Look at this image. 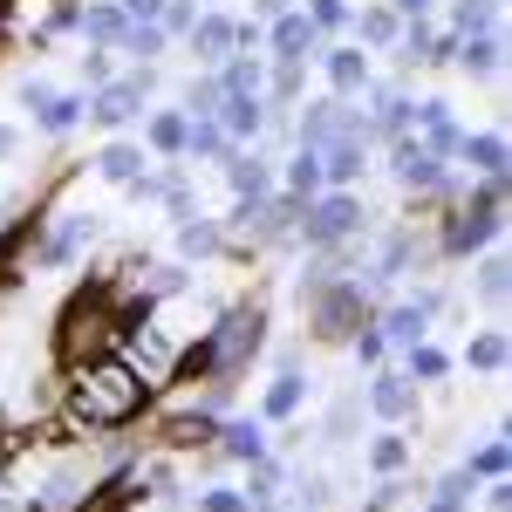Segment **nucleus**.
Listing matches in <instances>:
<instances>
[{
  "mask_svg": "<svg viewBox=\"0 0 512 512\" xmlns=\"http://www.w3.org/2000/svg\"><path fill=\"white\" fill-rule=\"evenodd\" d=\"M144 396H151V383L130 362H89L76 383V417H89V424H130L144 410Z\"/></svg>",
  "mask_w": 512,
  "mask_h": 512,
  "instance_id": "nucleus-1",
  "label": "nucleus"
},
{
  "mask_svg": "<svg viewBox=\"0 0 512 512\" xmlns=\"http://www.w3.org/2000/svg\"><path fill=\"white\" fill-rule=\"evenodd\" d=\"M110 328H117V321H110V308H103V294H76V301H69V315H62V355L82 362V355L96 349Z\"/></svg>",
  "mask_w": 512,
  "mask_h": 512,
  "instance_id": "nucleus-2",
  "label": "nucleus"
},
{
  "mask_svg": "<svg viewBox=\"0 0 512 512\" xmlns=\"http://www.w3.org/2000/svg\"><path fill=\"white\" fill-rule=\"evenodd\" d=\"M355 328H362V287H335V294H321V308H315V335H321V342H349Z\"/></svg>",
  "mask_w": 512,
  "mask_h": 512,
  "instance_id": "nucleus-3",
  "label": "nucleus"
},
{
  "mask_svg": "<svg viewBox=\"0 0 512 512\" xmlns=\"http://www.w3.org/2000/svg\"><path fill=\"white\" fill-rule=\"evenodd\" d=\"M499 233V178H485V192H478V205L451 226V246L458 253H472V246H485V239Z\"/></svg>",
  "mask_w": 512,
  "mask_h": 512,
  "instance_id": "nucleus-4",
  "label": "nucleus"
},
{
  "mask_svg": "<svg viewBox=\"0 0 512 512\" xmlns=\"http://www.w3.org/2000/svg\"><path fill=\"white\" fill-rule=\"evenodd\" d=\"M246 349H260V315H226V328H219V342H212V369H239L246 362Z\"/></svg>",
  "mask_w": 512,
  "mask_h": 512,
  "instance_id": "nucleus-5",
  "label": "nucleus"
},
{
  "mask_svg": "<svg viewBox=\"0 0 512 512\" xmlns=\"http://www.w3.org/2000/svg\"><path fill=\"white\" fill-rule=\"evenodd\" d=\"M355 233V198H321V205H308V239L315 246H335V239Z\"/></svg>",
  "mask_w": 512,
  "mask_h": 512,
  "instance_id": "nucleus-6",
  "label": "nucleus"
},
{
  "mask_svg": "<svg viewBox=\"0 0 512 512\" xmlns=\"http://www.w3.org/2000/svg\"><path fill=\"white\" fill-rule=\"evenodd\" d=\"M137 103H144V82H110V89L96 96V117H103V123H130V117H137Z\"/></svg>",
  "mask_w": 512,
  "mask_h": 512,
  "instance_id": "nucleus-7",
  "label": "nucleus"
},
{
  "mask_svg": "<svg viewBox=\"0 0 512 512\" xmlns=\"http://www.w3.org/2000/svg\"><path fill=\"white\" fill-rule=\"evenodd\" d=\"M396 178H403V185H437V151H424V144H396Z\"/></svg>",
  "mask_w": 512,
  "mask_h": 512,
  "instance_id": "nucleus-8",
  "label": "nucleus"
},
{
  "mask_svg": "<svg viewBox=\"0 0 512 512\" xmlns=\"http://www.w3.org/2000/svg\"><path fill=\"white\" fill-rule=\"evenodd\" d=\"M355 171H362V137H335V144H328V158H321V178L349 185Z\"/></svg>",
  "mask_w": 512,
  "mask_h": 512,
  "instance_id": "nucleus-9",
  "label": "nucleus"
},
{
  "mask_svg": "<svg viewBox=\"0 0 512 512\" xmlns=\"http://www.w3.org/2000/svg\"><path fill=\"white\" fill-rule=\"evenodd\" d=\"M274 48L287 55V62H301V48H315V21H308V14H280Z\"/></svg>",
  "mask_w": 512,
  "mask_h": 512,
  "instance_id": "nucleus-10",
  "label": "nucleus"
},
{
  "mask_svg": "<svg viewBox=\"0 0 512 512\" xmlns=\"http://www.w3.org/2000/svg\"><path fill=\"white\" fill-rule=\"evenodd\" d=\"M458 62H465V76H492L499 62H506V48L492 35H465V48H458Z\"/></svg>",
  "mask_w": 512,
  "mask_h": 512,
  "instance_id": "nucleus-11",
  "label": "nucleus"
},
{
  "mask_svg": "<svg viewBox=\"0 0 512 512\" xmlns=\"http://www.w3.org/2000/svg\"><path fill=\"white\" fill-rule=\"evenodd\" d=\"M192 41H198V55H205V62H226V48L239 41V28H233V21H198Z\"/></svg>",
  "mask_w": 512,
  "mask_h": 512,
  "instance_id": "nucleus-12",
  "label": "nucleus"
},
{
  "mask_svg": "<svg viewBox=\"0 0 512 512\" xmlns=\"http://www.w3.org/2000/svg\"><path fill=\"white\" fill-rule=\"evenodd\" d=\"M424 315H431V301H417V308H390V315H383V342H417V335H424Z\"/></svg>",
  "mask_w": 512,
  "mask_h": 512,
  "instance_id": "nucleus-13",
  "label": "nucleus"
},
{
  "mask_svg": "<svg viewBox=\"0 0 512 512\" xmlns=\"http://www.w3.org/2000/svg\"><path fill=\"white\" fill-rule=\"evenodd\" d=\"M458 151H465V158H472L485 178H506V144H499V137H465Z\"/></svg>",
  "mask_w": 512,
  "mask_h": 512,
  "instance_id": "nucleus-14",
  "label": "nucleus"
},
{
  "mask_svg": "<svg viewBox=\"0 0 512 512\" xmlns=\"http://www.w3.org/2000/svg\"><path fill=\"white\" fill-rule=\"evenodd\" d=\"M328 76H335V89L349 96V89H362V82H369V62H362L355 48H335V55H328Z\"/></svg>",
  "mask_w": 512,
  "mask_h": 512,
  "instance_id": "nucleus-15",
  "label": "nucleus"
},
{
  "mask_svg": "<svg viewBox=\"0 0 512 512\" xmlns=\"http://www.w3.org/2000/svg\"><path fill=\"white\" fill-rule=\"evenodd\" d=\"M369 403H376L383 417H403V410H410V383H403V376H376V390H369Z\"/></svg>",
  "mask_w": 512,
  "mask_h": 512,
  "instance_id": "nucleus-16",
  "label": "nucleus"
},
{
  "mask_svg": "<svg viewBox=\"0 0 512 512\" xmlns=\"http://www.w3.org/2000/svg\"><path fill=\"white\" fill-rule=\"evenodd\" d=\"M96 164H103V178H117V185H137V171H144V158H137L130 144H110Z\"/></svg>",
  "mask_w": 512,
  "mask_h": 512,
  "instance_id": "nucleus-17",
  "label": "nucleus"
},
{
  "mask_svg": "<svg viewBox=\"0 0 512 512\" xmlns=\"http://www.w3.org/2000/svg\"><path fill=\"white\" fill-rule=\"evenodd\" d=\"M185 151H192V158H219V151H226V130L212 117H198L192 130H185Z\"/></svg>",
  "mask_w": 512,
  "mask_h": 512,
  "instance_id": "nucleus-18",
  "label": "nucleus"
},
{
  "mask_svg": "<svg viewBox=\"0 0 512 512\" xmlns=\"http://www.w3.org/2000/svg\"><path fill=\"white\" fill-rule=\"evenodd\" d=\"M226 130L233 137H253L260 130V96H226Z\"/></svg>",
  "mask_w": 512,
  "mask_h": 512,
  "instance_id": "nucleus-19",
  "label": "nucleus"
},
{
  "mask_svg": "<svg viewBox=\"0 0 512 512\" xmlns=\"http://www.w3.org/2000/svg\"><path fill=\"white\" fill-rule=\"evenodd\" d=\"M226 451H233V458H260V451H267V437H260V424H226Z\"/></svg>",
  "mask_w": 512,
  "mask_h": 512,
  "instance_id": "nucleus-20",
  "label": "nucleus"
},
{
  "mask_svg": "<svg viewBox=\"0 0 512 512\" xmlns=\"http://www.w3.org/2000/svg\"><path fill=\"white\" fill-rule=\"evenodd\" d=\"M472 369H506V335H478L472 349H465Z\"/></svg>",
  "mask_w": 512,
  "mask_h": 512,
  "instance_id": "nucleus-21",
  "label": "nucleus"
},
{
  "mask_svg": "<svg viewBox=\"0 0 512 512\" xmlns=\"http://www.w3.org/2000/svg\"><path fill=\"white\" fill-rule=\"evenodd\" d=\"M287 185H294L301 198L321 192V151H301V158H294V171H287Z\"/></svg>",
  "mask_w": 512,
  "mask_h": 512,
  "instance_id": "nucleus-22",
  "label": "nucleus"
},
{
  "mask_svg": "<svg viewBox=\"0 0 512 512\" xmlns=\"http://www.w3.org/2000/svg\"><path fill=\"white\" fill-rule=\"evenodd\" d=\"M76 117H82L76 96H48V103H41V130H69Z\"/></svg>",
  "mask_w": 512,
  "mask_h": 512,
  "instance_id": "nucleus-23",
  "label": "nucleus"
},
{
  "mask_svg": "<svg viewBox=\"0 0 512 512\" xmlns=\"http://www.w3.org/2000/svg\"><path fill=\"white\" fill-rule=\"evenodd\" d=\"M492 7H499V0H458V35H485Z\"/></svg>",
  "mask_w": 512,
  "mask_h": 512,
  "instance_id": "nucleus-24",
  "label": "nucleus"
},
{
  "mask_svg": "<svg viewBox=\"0 0 512 512\" xmlns=\"http://www.w3.org/2000/svg\"><path fill=\"white\" fill-rule=\"evenodd\" d=\"M512 267L506 260H485V267H478V294H485V301H506V287H512Z\"/></svg>",
  "mask_w": 512,
  "mask_h": 512,
  "instance_id": "nucleus-25",
  "label": "nucleus"
},
{
  "mask_svg": "<svg viewBox=\"0 0 512 512\" xmlns=\"http://www.w3.org/2000/svg\"><path fill=\"white\" fill-rule=\"evenodd\" d=\"M185 130H192L185 117H158L151 123V144H158V151H185Z\"/></svg>",
  "mask_w": 512,
  "mask_h": 512,
  "instance_id": "nucleus-26",
  "label": "nucleus"
},
{
  "mask_svg": "<svg viewBox=\"0 0 512 512\" xmlns=\"http://www.w3.org/2000/svg\"><path fill=\"white\" fill-rule=\"evenodd\" d=\"M294 403H301V383H294V376H280L274 390H267V417H294Z\"/></svg>",
  "mask_w": 512,
  "mask_h": 512,
  "instance_id": "nucleus-27",
  "label": "nucleus"
},
{
  "mask_svg": "<svg viewBox=\"0 0 512 512\" xmlns=\"http://www.w3.org/2000/svg\"><path fill=\"white\" fill-rule=\"evenodd\" d=\"M233 192L239 198H260V192H267V171H260V164H233Z\"/></svg>",
  "mask_w": 512,
  "mask_h": 512,
  "instance_id": "nucleus-28",
  "label": "nucleus"
},
{
  "mask_svg": "<svg viewBox=\"0 0 512 512\" xmlns=\"http://www.w3.org/2000/svg\"><path fill=\"white\" fill-rule=\"evenodd\" d=\"M82 239H89V219H76V226H62V233H55V246H48V260H69V253H76Z\"/></svg>",
  "mask_w": 512,
  "mask_h": 512,
  "instance_id": "nucleus-29",
  "label": "nucleus"
},
{
  "mask_svg": "<svg viewBox=\"0 0 512 512\" xmlns=\"http://www.w3.org/2000/svg\"><path fill=\"white\" fill-rule=\"evenodd\" d=\"M410 376L437 383V376H444V355H437V349H417V342H410Z\"/></svg>",
  "mask_w": 512,
  "mask_h": 512,
  "instance_id": "nucleus-30",
  "label": "nucleus"
},
{
  "mask_svg": "<svg viewBox=\"0 0 512 512\" xmlns=\"http://www.w3.org/2000/svg\"><path fill=\"white\" fill-rule=\"evenodd\" d=\"M205 437H219L205 417H178V424H171V444H205Z\"/></svg>",
  "mask_w": 512,
  "mask_h": 512,
  "instance_id": "nucleus-31",
  "label": "nucleus"
},
{
  "mask_svg": "<svg viewBox=\"0 0 512 512\" xmlns=\"http://www.w3.org/2000/svg\"><path fill=\"white\" fill-rule=\"evenodd\" d=\"M89 35H96V41L123 35V14H117V7H89Z\"/></svg>",
  "mask_w": 512,
  "mask_h": 512,
  "instance_id": "nucleus-32",
  "label": "nucleus"
},
{
  "mask_svg": "<svg viewBox=\"0 0 512 512\" xmlns=\"http://www.w3.org/2000/svg\"><path fill=\"white\" fill-rule=\"evenodd\" d=\"M158 41H164V28L144 21V28H130V35H123V48H130V55H158Z\"/></svg>",
  "mask_w": 512,
  "mask_h": 512,
  "instance_id": "nucleus-33",
  "label": "nucleus"
},
{
  "mask_svg": "<svg viewBox=\"0 0 512 512\" xmlns=\"http://www.w3.org/2000/svg\"><path fill=\"white\" fill-rule=\"evenodd\" d=\"M437 499H444V506H465V499H472V472H451L437 485Z\"/></svg>",
  "mask_w": 512,
  "mask_h": 512,
  "instance_id": "nucleus-34",
  "label": "nucleus"
},
{
  "mask_svg": "<svg viewBox=\"0 0 512 512\" xmlns=\"http://www.w3.org/2000/svg\"><path fill=\"white\" fill-rule=\"evenodd\" d=\"M308 21H315V28H342V21H349V7H342V0H315V7H308Z\"/></svg>",
  "mask_w": 512,
  "mask_h": 512,
  "instance_id": "nucleus-35",
  "label": "nucleus"
},
{
  "mask_svg": "<svg viewBox=\"0 0 512 512\" xmlns=\"http://www.w3.org/2000/svg\"><path fill=\"white\" fill-rule=\"evenodd\" d=\"M403 55H410V62H437V41H431V28H410Z\"/></svg>",
  "mask_w": 512,
  "mask_h": 512,
  "instance_id": "nucleus-36",
  "label": "nucleus"
},
{
  "mask_svg": "<svg viewBox=\"0 0 512 512\" xmlns=\"http://www.w3.org/2000/svg\"><path fill=\"white\" fill-rule=\"evenodd\" d=\"M472 472L499 478V472H506V444H485V451H478V458H472Z\"/></svg>",
  "mask_w": 512,
  "mask_h": 512,
  "instance_id": "nucleus-37",
  "label": "nucleus"
},
{
  "mask_svg": "<svg viewBox=\"0 0 512 512\" xmlns=\"http://www.w3.org/2000/svg\"><path fill=\"white\" fill-rule=\"evenodd\" d=\"M219 110V82H192V117H212Z\"/></svg>",
  "mask_w": 512,
  "mask_h": 512,
  "instance_id": "nucleus-38",
  "label": "nucleus"
},
{
  "mask_svg": "<svg viewBox=\"0 0 512 512\" xmlns=\"http://www.w3.org/2000/svg\"><path fill=\"white\" fill-rule=\"evenodd\" d=\"M226 89H233V96H260V69H246V62H239L233 76H226Z\"/></svg>",
  "mask_w": 512,
  "mask_h": 512,
  "instance_id": "nucleus-39",
  "label": "nucleus"
},
{
  "mask_svg": "<svg viewBox=\"0 0 512 512\" xmlns=\"http://www.w3.org/2000/svg\"><path fill=\"white\" fill-rule=\"evenodd\" d=\"M253 499L246 492H205V512H246Z\"/></svg>",
  "mask_w": 512,
  "mask_h": 512,
  "instance_id": "nucleus-40",
  "label": "nucleus"
},
{
  "mask_svg": "<svg viewBox=\"0 0 512 512\" xmlns=\"http://www.w3.org/2000/svg\"><path fill=\"white\" fill-rule=\"evenodd\" d=\"M396 465H403V437H383L376 444V472H396Z\"/></svg>",
  "mask_w": 512,
  "mask_h": 512,
  "instance_id": "nucleus-41",
  "label": "nucleus"
},
{
  "mask_svg": "<svg viewBox=\"0 0 512 512\" xmlns=\"http://www.w3.org/2000/svg\"><path fill=\"white\" fill-rule=\"evenodd\" d=\"M123 499H130V492H123V485H110V492H96L82 512H123Z\"/></svg>",
  "mask_w": 512,
  "mask_h": 512,
  "instance_id": "nucleus-42",
  "label": "nucleus"
},
{
  "mask_svg": "<svg viewBox=\"0 0 512 512\" xmlns=\"http://www.w3.org/2000/svg\"><path fill=\"white\" fill-rule=\"evenodd\" d=\"M362 35H369V41H390L396 21H390V14H362Z\"/></svg>",
  "mask_w": 512,
  "mask_h": 512,
  "instance_id": "nucleus-43",
  "label": "nucleus"
},
{
  "mask_svg": "<svg viewBox=\"0 0 512 512\" xmlns=\"http://www.w3.org/2000/svg\"><path fill=\"white\" fill-rule=\"evenodd\" d=\"M212 246V226H185V253H205Z\"/></svg>",
  "mask_w": 512,
  "mask_h": 512,
  "instance_id": "nucleus-44",
  "label": "nucleus"
},
{
  "mask_svg": "<svg viewBox=\"0 0 512 512\" xmlns=\"http://www.w3.org/2000/svg\"><path fill=\"white\" fill-rule=\"evenodd\" d=\"M164 0H130V14H137V21H144V14H158Z\"/></svg>",
  "mask_w": 512,
  "mask_h": 512,
  "instance_id": "nucleus-45",
  "label": "nucleus"
},
{
  "mask_svg": "<svg viewBox=\"0 0 512 512\" xmlns=\"http://www.w3.org/2000/svg\"><path fill=\"white\" fill-rule=\"evenodd\" d=\"M396 7H403V14H424V7H431V0H396Z\"/></svg>",
  "mask_w": 512,
  "mask_h": 512,
  "instance_id": "nucleus-46",
  "label": "nucleus"
},
{
  "mask_svg": "<svg viewBox=\"0 0 512 512\" xmlns=\"http://www.w3.org/2000/svg\"><path fill=\"white\" fill-rule=\"evenodd\" d=\"M260 14H287V0H260Z\"/></svg>",
  "mask_w": 512,
  "mask_h": 512,
  "instance_id": "nucleus-47",
  "label": "nucleus"
},
{
  "mask_svg": "<svg viewBox=\"0 0 512 512\" xmlns=\"http://www.w3.org/2000/svg\"><path fill=\"white\" fill-rule=\"evenodd\" d=\"M7 151H14V137H7V130H0V158H7Z\"/></svg>",
  "mask_w": 512,
  "mask_h": 512,
  "instance_id": "nucleus-48",
  "label": "nucleus"
},
{
  "mask_svg": "<svg viewBox=\"0 0 512 512\" xmlns=\"http://www.w3.org/2000/svg\"><path fill=\"white\" fill-rule=\"evenodd\" d=\"M431 512H458V506H444V499H437V506H431Z\"/></svg>",
  "mask_w": 512,
  "mask_h": 512,
  "instance_id": "nucleus-49",
  "label": "nucleus"
}]
</instances>
